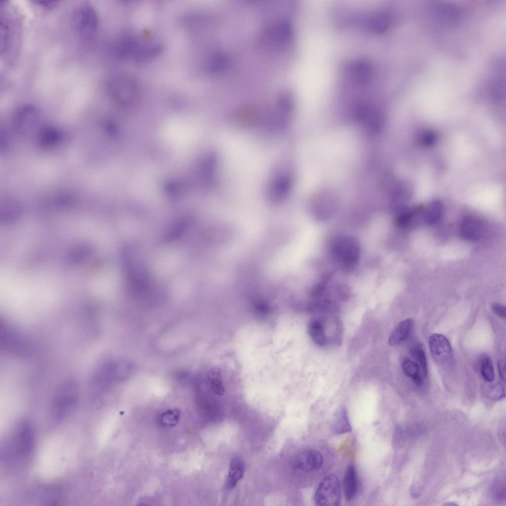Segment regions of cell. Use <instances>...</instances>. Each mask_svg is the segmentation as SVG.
<instances>
[{
  "label": "cell",
  "mask_w": 506,
  "mask_h": 506,
  "mask_svg": "<svg viewBox=\"0 0 506 506\" xmlns=\"http://www.w3.org/2000/svg\"><path fill=\"white\" fill-rule=\"evenodd\" d=\"M412 213L410 211H405L399 213L396 218L395 222L399 227L407 226L411 221Z\"/></svg>",
  "instance_id": "cell-26"
},
{
  "label": "cell",
  "mask_w": 506,
  "mask_h": 506,
  "mask_svg": "<svg viewBox=\"0 0 506 506\" xmlns=\"http://www.w3.org/2000/svg\"><path fill=\"white\" fill-rule=\"evenodd\" d=\"M323 461V457L320 452L308 450L301 455L295 467L303 471H314L322 466Z\"/></svg>",
  "instance_id": "cell-10"
},
{
  "label": "cell",
  "mask_w": 506,
  "mask_h": 506,
  "mask_svg": "<svg viewBox=\"0 0 506 506\" xmlns=\"http://www.w3.org/2000/svg\"><path fill=\"white\" fill-rule=\"evenodd\" d=\"M498 368L500 376L504 380L506 379V363L505 361L501 360L498 362Z\"/></svg>",
  "instance_id": "cell-28"
},
{
  "label": "cell",
  "mask_w": 506,
  "mask_h": 506,
  "mask_svg": "<svg viewBox=\"0 0 506 506\" xmlns=\"http://www.w3.org/2000/svg\"><path fill=\"white\" fill-rule=\"evenodd\" d=\"M493 499L498 503L506 501V481L505 478H499L493 483L491 487Z\"/></svg>",
  "instance_id": "cell-18"
},
{
  "label": "cell",
  "mask_w": 506,
  "mask_h": 506,
  "mask_svg": "<svg viewBox=\"0 0 506 506\" xmlns=\"http://www.w3.org/2000/svg\"><path fill=\"white\" fill-rule=\"evenodd\" d=\"M481 373L483 378L489 382L492 381L494 378V371L492 361L489 357L483 358L481 364Z\"/></svg>",
  "instance_id": "cell-21"
},
{
  "label": "cell",
  "mask_w": 506,
  "mask_h": 506,
  "mask_svg": "<svg viewBox=\"0 0 506 506\" xmlns=\"http://www.w3.org/2000/svg\"><path fill=\"white\" fill-rule=\"evenodd\" d=\"M411 353L420 365L423 374L426 377L427 374V366L423 349L421 345H417L411 349Z\"/></svg>",
  "instance_id": "cell-20"
},
{
  "label": "cell",
  "mask_w": 506,
  "mask_h": 506,
  "mask_svg": "<svg viewBox=\"0 0 506 506\" xmlns=\"http://www.w3.org/2000/svg\"><path fill=\"white\" fill-rule=\"evenodd\" d=\"M36 110L32 106H25L20 108L16 115V126L20 130L29 129L36 119Z\"/></svg>",
  "instance_id": "cell-13"
},
{
  "label": "cell",
  "mask_w": 506,
  "mask_h": 506,
  "mask_svg": "<svg viewBox=\"0 0 506 506\" xmlns=\"http://www.w3.org/2000/svg\"><path fill=\"white\" fill-rule=\"evenodd\" d=\"M505 425H504V427H502V428L501 427L498 429L499 438L504 445L505 444Z\"/></svg>",
  "instance_id": "cell-30"
},
{
  "label": "cell",
  "mask_w": 506,
  "mask_h": 506,
  "mask_svg": "<svg viewBox=\"0 0 506 506\" xmlns=\"http://www.w3.org/2000/svg\"><path fill=\"white\" fill-rule=\"evenodd\" d=\"M0 333L1 343L5 349L20 353L29 351L30 346L25 338L14 328L4 324Z\"/></svg>",
  "instance_id": "cell-6"
},
{
  "label": "cell",
  "mask_w": 506,
  "mask_h": 506,
  "mask_svg": "<svg viewBox=\"0 0 506 506\" xmlns=\"http://www.w3.org/2000/svg\"><path fill=\"white\" fill-rule=\"evenodd\" d=\"M445 505H451V506H454V505H456V504H455V503H447V504H445Z\"/></svg>",
  "instance_id": "cell-32"
},
{
  "label": "cell",
  "mask_w": 506,
  "mask_h": 506,
  "mask_svg": "<svg viewBox=\"0 0 506 506\" xmlns=\"http://www.w3.org/2000/svg\"><path fill=\"white\" fill-rule=\"evenodd\" d=\"M412 379L414 383L417 385H421L422 383V379L420 374L416 376Z\"/></svg>",
  "instance_id": "cell-31"
},
{
  "label": "cell",
  "mask_w": 506,
  "mask_h": 506,
  "mask_svg": "<svg viewBox=\"0 0 506 506\" xmlns=\"http://www.w3.org/2000/svg\"><path fill=\"white\" fill-rule=\"evenodd\" d=\"M331 427L333 432L336 434H341L351 431V425L345 408L341 407L336 413Z\"/></svg>",
  "instance_id": "cell-14"
},
{
  "label": "cell",
  "mask_w": 506,
  "mask_h": 506,
  "mask_svg": "<svg viewBox=\"0 0 506 506\" xmlns=\"http://www.w3.org/2000/svg\"><path fill=\"white\" fill-rule=\"evenodd\" d=\"M429 346L432 355L438 361L446 362L451 357V345L443 335L433 334L431 335L429 338Z\"/></svg>",
  "instance_id": "cell-8"
},
{
  "label": "cell",
  "mask_w": 506,
  "mask_h": 506,
  "mask_svg": "<svg viewBox=\"0 0 506 506\" xmlns=\"http://www.w3.org/2000/svg\"><path fill=\"white\" fill-rule=\"evenodd\" d=\"M161 47L156 44H146L138 39L128 37L121 41L115 49L116 55L122 59L140 61L153 58L159 54Z\"/></svg>",
  "instance_id": "cell-1"
},
{
  "label": "cell",
  "mask_w": 506,
  "mask_h": 506,
  "mask_svg": "<svg viewBox=\"0 0 506 506\" xmlns=\"http://www.w3.org/2000/svg\"><path fill=\"white\" fill-rule=\"evenodd\" d=\"M292 180L290 174L286 170L276 173L269 181L267 193L269 198L274 201L282 200L290 192Z\"/></svg>",
  "instance_id": "cell-7"
},
{
  "label": "cell",
  "mask_w": 506,
  "mask_h": 506,
  "mask_svg": "<svg viewBox=\"0 0 506 506\" xmlns=\"http://www.w3.org/2000/svg\"><path fill=\"white\" fill-rule=\"evenodd\" d=\"M335 257L346 269L352 268L357 263L359 257V248L357 242L349 237H339L333 246Z\"/></svg>",
  "instance_id": "cell-5"
},
{
  "label": "cell",
  "mask_w": 506,
  "mask_h": 506,
  "mask_svg": "<svg viewBox=\"0 0 506 506\" xmlns=\"http://www.w3.org/2000/svg\"><path fill=\"white\" fill-rule=\"evenodd\" d=\"M308 334L313 342L323 346L326 342V337L322 324L318 320L311 321L308 327Z\"/></svg>",
  "instance_id": "cell-16"
},
{
  "label": "cell",
  "mask_w": 506,
  "mask_h": 506,
  "mask_svg": "<svg viewBox=\"0 0 506 506\" xmlns=\"http://www.w3.org/2000/svg\"><path fill=\"white\" fill-rule=\"evenodd\" d=\"M180 415L179 410L169 409L164 412L161 416V423L166 426H173L178 422Z\"/></svg>",
  "instance_id": "cell-19"
},
{
  "label": "cell",
  "mask_w": 506,
  "mask_h": 506,
  "mask_svg": "<svg viewBox=\"0 0 506 506\" xmlns=\"http://www.w3.org/2000/svg\"><path fill=\"white\" fill-rule=\"evenodd\" d=\"M110 92L116 102L127 105L138 100L140 90L136 79L129 75H121L115 78L111 83Z\"/></svg>",
  "instance_id": "cell-3"
},
{
  "label": "cell",
  "mask_w": 506,
  "mask_h": 506,
  "mask_svg": "<svg viewBox=\"0 0 506 506\" xmlns=\"http://www.w3.org/2000/svg\"><path fill=\"white\" fill-rule=\"evenodd\" d=\"M412 319H406L399 323L391 333L388 340L390 346L399 344L410 335L413 326Z\"/></svg>",
  "instance_id": "cell-11"
},
{
  "label": "cell",
  "mask_w": 506,
  "mask_h": 506,
  "mask_svg": "<svg viewBox=\"0 0 506 506\" xmlns=\"http://www.w3.org/2000/svg\"><path fill=\"white\" fill-rule=\"evenodd\" d=\"M401 367L405 374L411 379L420 374L418 365L409 359L403 361Z\"/></svg>",
  "instance_id": "cell-22"
},
{
  "label": "cell",
  "mask_w": 506,
  "mask_h": 506,
  "mask_svg": "<svg viewBox=\"0 0 506 506\" xmlns=\"http://www.w3.org/2000/svg\"><path fill=\"white\" fill-rule=\"evenodd\" d=\"M436 139V134L431 131H425L419 135L418 141L423 146H430Z\"/></svg>",
  "instance_id": "cell-23"
},
{
  "label": "cell",
  "mask_w": 506,
  "mask_h": 506,
  "mask_svg": "<svg viewBox=\"0 0 506 506\" xmlns=\"http://www.w3.org/2000/svg\"><path fill=\"white\" fill-rule=\"evenodd\" d=\"M42 140L45 144L54 143L58 138V133L54 129H46L42 132Z\"/></svg>",
  "instance_id": "cell-25"
},
{
  "label": "cell",
  "mask_w": 506,
  "mask_h": 506,
  "mask_svg": "<svg viewBox=\"0 0 506 506\" xmlns=\"http://www.w3.org/2000/svg\"><path fill=\"white\" fill-rule=\"evenodd\" d=\"M443 211L442 205L439 201L432 202L424 213V219L428 224L437 223L440 219Z\"/></svg>",
  "instance_id": "cell-17"
},
{
  "label": "cell",
  "mask_w": 506,
  "mask_h": 506,
  "mask_svg": "<svg viewBox=\"0 0 506 506\" xmlns=\"http://www.w3.org/2000/svg\"><path fill=\"white\" fill-rule=\"evenodd\" d=\"M73 20L75 30L82 40H93L97 31L98 17L91 5L84 3L77 7L74 12Z\"/></svg>",
  "instance_id": "cell-2"
},
{
  "label": "cell",
  "mask_w": 506,
  "mask_h": 506,
  "mask_svg": "<svg viewBox=\"0 0 506 506\" xmlns=\"http://www.w3.org/2000/svg\"><path fill=\"white\" fill-rule=\"evenodd\" d=\"M245 471V465L243 461L238 458H234L230 462V469L227 477V485L229 488H233L242 479Z\"/></svg>",
  "instance_id": "cell-15"
},
{
  "label": "cell",
  "mask_w": 506,
  "mask_h": 506,
  "mask_svg": "<svg viewBox=\"0 0 506 506\" xmlns=\"http://www.w3.org/2000/svg\"><path fill=\"white\" fill-rule=\"evenodd\" d=\"M314 501L317 506H337L340 505V484L336 475H329L321 481L315 493Z\"/></svg>",
  "instance_id": "cell-4"
},
{
  "label": "cell",
  "mask_w": 506,
  "mask_h": 506,
  "mask_svg": "<svg viewBox=\"0 0 506 506\" xmlns=\"http://www.w3.org/2000/svg\"><path fill=\"white\" fill-rule=\"evenodd\" d=\"M482 226L480 221L476 217L468 216L461 222L460 226V233L464 239L474 241L477 240L480 236Z\"/></svg>",
  "instance_id": "cell-9"
},
{
  "label": "cell",
  "mask_w": 506,
  "mask_h": 506,
  "mask_svg": "<svg viewBox=\"0 0 506 506\" xmlns=\"http://www.w3.org/2000/svg\"><path fill=\"white\" fill-rule=\"evenodd\" d=\"M422 486L418 484H415L414 486H412L411 490V493L414 497L417 498L420 496L421 491H422Z\"/></svg>",
  "instance_id": "cell-29"
},
{
  "label": "cell",
  "mask_w": 506,
  "mask_h": 506,
  "mask_svg": "<svg viewBox=\"0 0 506 506\" xmlns=\"http://www.w3.org/2000/svg\"><path fill=\"white\" fill-rule=\"evenodd\" d=\"M493 311L499 317L505 319L506 317V307L500 303H494L492 304Z\"/></svg>",
  "instance_id": "cell-27"
},
{
  "label": "cell",
  "mask_w": 506,
  "mask_h": 506,
  "mask_svg": "<svg viewBox=\"0 0 506 506\" xmlns=\"http://www.w3.org/2000/svg\"><path fill=\"white\" fill-rule=\"evenodd\" d=\"M486 395L490 399L499 400L505 397V391L502 386L497 385L486 392Z\"/></svg>",
  "instance_id": "cell-24"
},
{
  "label": "cell",
  "mask_w": 506,
  "mask_h": 506,
  "mask_svg": "<svg viewBox=\"0 0 506 506\" xmlns=\"http://www.w3.org/2000/svg\"><path fill=\"white\" fill-rule=\"evenodd\" d=\"M343 486L345 499L350 501L354 499L357 491V478L356 471L353 464H349L346 469Z\"/></svg>",
  "instance_id": "cell-12"
}]
</instances>
